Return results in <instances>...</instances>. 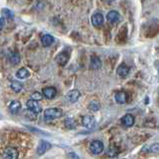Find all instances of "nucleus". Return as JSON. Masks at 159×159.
<instances>
[{"mask_svg": "<svg viewBox=\"0 0 159 159\" xmlns=\"http://www.w3.org/2000/svg\"><path fill=\"white\" fill-rule=\"evenodd\" d=\"M121 122L125 127H130L134 123V117L131 114H125V116L121 118Z\"/></svg>", "mask_w": 159, "mask_h": 159, "instance_id": "14", "label": "nucleus"}, {"mask_svg": "<svg viewBox=\"0 0 159 159\" xmlns=\"http://www.w3.org/2000/svg\"><path fill=\"white\" fill-rule=\"evenodd\" d=\"M103 20H104L103 15L102 13L97 12L92 16V24L93 25V26L98 27V26H101V25H102Z\"/></svg>", "mask_w": 159, "mask_h": 159, "instance_id": "7", "label": "nucleus"}, {"mask_svg": "<svg viewBox=\"0 0 159 159\" xmlns=\"http://www.w3.org/2000/svg\"><path fill=\"white\" fill-rule=\"evenodd\" d=\"M107 20L109 24H116L121 21V16L116 10H111L107 14Z\"/></svg>", "mask_w": 159, "mask_h": 159, "instance_id": "3", "label": "nucleus"}, {"mask_svg": "<svg viewBox=\"0 0 159 159\" xmlns=\"http://www.w3.org/2000/svg\"><path fill=\"white\" fill-rule=\"evenodd\" d=\"M16 77L20 80H25V79H28L30 77V73L26 68H21L17 71Z\"/></svg>", "mask_w": 159, "mask_h": 159, "instance_id": "19", "label": "nucleus"}, {"mask_svg": "<svg viewBox=\"0 0 159 159\" xmlns=\"http://www.w3.org/2000/svg\"><path fill=\"white\" fill-rule=\"evenodd\" d=\"M3 159H17L18 158V151L16 148L8 147L3 151L2 154Z\"/></svg>", "mask_w": 159, "mask_h": 159, "instance_id": "5", "label": "nucleus"}, {"mask_svg": "<svg viewBox=\"0 0 159 159\" xmlns=\"http://www.w3.org/2000/svg\"><path fill=\"white\" fill-rule=\"evenodd\" d=\"M114 98H116V101L117 103L123 104V103H125L127 102V94H126V93H124V92H117L116 93V97H114Z\"/></svg>", "mask_w": 159, "mask_h": 159, "instance_id": "16", "label": "nucleus"}, {"mask_svg": "<svg viewBox=\"0 0 159 159\" xmlns=\"http://www.w3.org/2000/svg\"><path fill=\"white\" fill-rule=\"evenodd\" d=\"M62 114H63L62 109H60L58 107H50L44 111V117L46 120H53V119L61 117Z\"/></svg>", "mask_w": 159, "mask_h": 159, "instance_id": "1", "label": "nucleus"}, {"mask_svg": "<svg viewBox=\"0 0 159 159\" xmlns=\"http://www.w3.org/2000/svg\"><path fill=\"white\" fill-rule=\"evenodd\" d=\"M10 87H11V89L15 93H20L23 89V84L20 82H17V81H12Z\"/></svg>", "mask_w": 159, "mask_h": 159, "instance_id": "21", "label": "nucleus"}, {"mask_svg": "<svg viewBox=\"0 0 159 159\" xmlns=\"http://www.w3.org/2000/svg\"><path fill=\"white\" fill-rule=\"evenodd\" d=\"M56 62L60 66H65V65H67V63L69 62V55L65 52L60 53L56 58Z\"/></svg>", "mask_w": 159, "mask_h": 159, "instance_id": "11", "label": "nucleus"}, {"mask_svg": "<svg viewBox=\"0 0 159 159\" xmlns=\"http://www.w3.org/2000/svg\"><path fill=\"white\" fill-rule=\"evenodd\" d=\"M103 143L99 140H93L89 144V150L92 151L93 154L97 155V154H101L103 151Z\"/></svg>", "mask_w": 159, "mask_h": 159, "instance_id": "2", "label": "nucleus"}, {"mask_svg": "<svg viewBox=\"0 0 159 159\" xmlns=\"http://www.w3.org/2000/svg\"><path fill=\"white\" fill-rule=\"evenodd\" d=\"M43 96L48 98V99H52L54 98L55 97H56V94H57V91H56V89L53 88V87H48V88H45L43 89Z\"/></svg>", "mask_w": 159, "mask_h": 159, "instance_id": "8", "label": "nucleus"}, {"mask_svg": "<svg viewBox=\"0 0 159 159\" xmlns=\"http://www.w3.org/2000/svg\"><path fill=\"white\" fill-rule=\"evenodd\" d=\"M21 61V57L18 52H12L9 55V62L12 65H18Z\"/></svg>", "mask_w": 159, "mask_h": 159, "instance_id": "18", "label": "nucleus"}, {"mask_svg": "<svg viewBox=\"0 0 159 159\" xmlns=\"http://www.w3.org/2000/svg\"><path fill=\"white\" fill-rule=\"evenodd\" d=\"M80 97H81V93H80L78 89H72V91H70L67 94V98L71 102H76L80 98Z\"/></svg>", "mask_w": 159, "mask_h": 159, "instance_id": "10", "label": "nucleus"}, {"mask_svg": "<svg viewBox=\"0 0 159 159\" xmlns=\"http://www.w3.org/2000/svg\"><path fill=\"white\" fill-rule=\"evenodd\" d=\"M20 108H21V103L18 101H12L9 104V111L13 114L18 113L20 111Z\"/></svg>", "mask_w": 159, "mask_h": 159, "instance_id": "15", "label": "nucleus"}, {"mask_svg": "<svg viewBox=\"0 0 159 159\" xmlns=\"http://www.w3.org/2000/svg\"><path fill=\"white\" fill-rule=\"evenodd\" d=\"M82 123H83V125L87 128H93L97 125L96 118L93 116H84L82 119Z\"/></svg>", "mask_w": 159, "mask_h": 159, "instance_id": "6", "label": "nucleus"}, {"mask_svg": "<svg viewBox=\"0 0 159 159\" xmlns=\"http://www.w3.org/2000/svg\"><path fill=\"white\" fill-rule=\"evenodd\" d=\"M108 1H113V0H108Z\"/></svg>", "mask_w": 159, "mask_h": 159, "instance_id": "26", "label": "nucleus"}, {"mask_svg": "<svg viewBox=\"0 0 159 159\" xmlns=\"http://www.w3.org/2000/svg\"><path fill=\"white\" fill-rule=\"evenodd\" d=\"M116 74L119 77L125 78L128 76V74H129V68L126 66V65L121 64L120 66H118V68L116 69Z\"/></svg>", "mask_w": 159, "mask_h": 159, "instance_id": "12", "label": "nucleus"}, {"mask_svg": "<svg viewBox=\"0 0 159 159\" xmlns=\"http://www.w3.org/2000/svg\"><path fill=\"white\" fill-rule=\"evenodd\" d=\"M89 67H91L92 70H98V69H101V67H102V61L99 60V58H98L96 56H92Z\"/></svg>", "mask_w": 159, "mask_h": 159, "instance_id": "17", "label": "nucleus"}, {"mask_svg": "<svg viewBox=\"0 0 159 159\" xmlns=\"http://www.w3.org/2000/svg\"><path fill=\"white\" fill-rule=\"evenodd\" d=\"M50 148H51V144L46 140H42L39 143V145L37 147V153L38 154H44L45 152H47Z\"/></svg>", "mask_w": 159, "mask_h": 159, "instance_id": "9", "label": "nucleus"}, {"mask_svg": "<svg viewBox=\"0 0 159 159\" xmlns=\"http://www.w3.org/2000/svg\"><path fill=\"white\" fill-rule=\"evenodd\" d=\"M27 108L29 109L30 111L33 112V113H40L42 111V107L40 106V103L36 101H33V99L30 98L29 101H27Z\"/></svg>", "mask_w": 159, "mask_h": 159, "instance_id": "4", "label": "nucleus"}, {"mask_svg": "<svg viewBox=\"0 0 159 159\" xmlns=\"http://www.w3.org/2000/svg\"><path fill=\"white\" fill-rule=\"evenodd\" d=\"M42 98H43V96L38 92H35V93H33L31 94V99H33V101H36V102L41 101Z\"/></svg>", "mask_w": 159, "mask_h": 159, "instance_id": "24", "label": "nucleus"}, {"mask_svg": "<svg viewBox=\"0 0 159 159\" xmlns=\"http://www.w3.org/2000/svg\"><path fill=\"white\" fill-rule=\"evenodd\" d=\"M89 108L93 111H97L101 108V103H99L98 101H92L89 103Z\"/></svg>", "mask_w": 159, "mask_h": 159, "instance_id": "23", "label": "nucleus"}, {"mask_svg": "<svg viewBox=\"0 0 159 159\" xmlns=\"http://www.w3.org/2000/svg\"><path fill=\"white\" fill-rule=\"evenodd\" d=\"M54 41H55L54 37L52 36V35H49V34L44 35L41 39V43L43 45V47H50L54 43Z\"/></svg>", "mask_w": 159, "mask_h": 159, "instance_id": "13", "label": "nucleus"}, {"mask_svg": "<svg viewBox=\"0 0 159 159\" xmlns=\"http://www.w3.org/2000/svg\"><path fill=\"white\" fill-rule=\"evenodd\" d=\"M64 123H65V125H66V127H68L69 129H75L77 127L76 121H75L74 119L71 117H67L66 119H65Z\"/></svg>", "mask_w": 159, "mask_h": 159, "instance_id": "22", "label": "nucleus"}, {"mask_svg": "<svg viewBox=\"0 0 159 159\" xmlns=\"http://www.w3.org/2000/svg\"><path fill=\"white\" fill-rule=\"evenodd\" d=\"M1 16H2V18H5V19H13L14 12L8 8H3V9H1Z\"/></svg>", "mask_w": 159, "mask_h": 159, "instance_id": "20", "label": "nucleus"}, {"mask_svg": "<svg viewBox=\"0 0 159 159\" xmlns=\"http://www.w3.org/2000/svg\"><path fill=\"white\" fill-rule=\"evenodd\" d=\"M5 26V19L0 17V30H2Z\"/></svg>", "mask_w": 159, "mask_h": 159, "instance_id": "25", "label": "nucleus"}]
</instances>
